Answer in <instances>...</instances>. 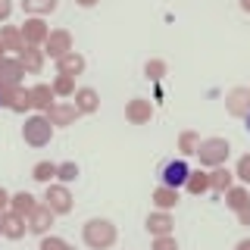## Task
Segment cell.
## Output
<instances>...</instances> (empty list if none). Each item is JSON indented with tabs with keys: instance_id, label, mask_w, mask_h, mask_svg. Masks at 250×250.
I'll use <instances>...</instances> for the list:
<instances>
[{
	"instance_id": "1",
	"label": "cell",
	"mask_w": 250,
	"mask_h": 250,
	"mask_svg": "<svg viewBox=\"0 0 250 250\" xmlns=\"http://www.w3.org/2000/svg\"><path fill=\"white\" fill-rule=\"evenodd\" d=\"M82 238L91 250H109L116 244V225L109 219H91V222H84Z\"/></svg>"
},
{
	"instance_id": "2",
	"label": "cell",
	"mask_w": 250,
	"mask_h": 250,
	"mask_svg": "<svg viewBox=\"0 0 250 250\" xmlns=\"http://www.w3.org/2000/svg\"><path fill=\"white\" fill-rule=\"evenodd\" d=\"M229 153H231V144H229L225 138H200L197 153H194V156L200 160V166L216 169V166H225Z\"/></svg>"
},
{
	"instance_id": "3",
	"label": "cell",
	"mask_w": 250,
	"mask_h": 250,
	"mask_svg": "<svg viewBox=\"0 0 250 250\" xmlns=\"http://www.w3.org/2000/svg\"><path fill=\"white\" fill-rule=\"evenodd\" d=\"M22 138H25L28 147H47L53 138V125L47 116H28L25 125H22Z\"/></svg>"
},
{
	"instance_id": "4",
	"label": "cell",
	"mask_w": 250,
	"mask_h": 250,
	"mask_svg": "<svg viewBox=\"0 0 250 250\" xmlns=\"http://www.w3.org/2000/svg\"><path fill=\"white\" fill-rule=\"evenodd\" d=\"M188 172H191V166L185 163V156H178V160H166L160 166V185H166V188H185Z\"/></svg>"
},
{
	"instance_id": "5",
	"label": "cell",
	"mask_w": 250,
	"mask_h": 250,
	"mask_svg": "<svg viewBox=\"0 0 250 250\" xmlns=\"http://www.w3.org/2000/svg\"><path fill=\"white\" fill-rule=\"evenodd\" d=\"M44 207L50 209L53 216H62L72 209V191L66 185H47V194H44Z\"/></svg>"
},
{
	"instance_id": "6",
	"label": "cell",
	"mask_w": 250,
	"mask_h": 250,
	"mask_svg": "<svg viewBox=\"0 0 250 250\" xmlns=\"http://www.w3.org/2000/svg\"><path fill=\"white\" fill-rule=\"evenodd\" d=\"M0 104L6 109H13V113H25L31 109V97H28V88H22V84H0Z\"/></svg>"
},
{
	"instance_id": "7",
	"label": "cell",
	"mask_w": 250,
	"mask_h": 250,
	"mask_svg": "<svg viewBox=\"0 0 250 250\" xmlns=\"http://www.w3.org/2000/svg\"><path fill=\"white\" fill-rule=\"evenodd\" d=\"M69 50H72V35H69L66 28H53L50 35H47V41H44V57L62 60Z\"/></svg>"
},
{
	"instance_id": "8",
	"label": "cell",
	"mask_w": 250,
	"mask_h": 250,
	"mask_svg": "<svg viewBox=\"0 0 250 250\" xmlns=\"http://www.w3.org/2000/svg\"><path fill=\"white\" fill-rule=\"evenodd\" d=\"M19 31H22V38H25V44H35V47H44L47 35H50V28H47V22L41 16H28Z\"/></svg>"
},
{
	"instance_id": "9",
	"label": "cell",
	"mask_w": 250,
	"mask_h": 250,
	"mask_svg": "<svg viewBox=\"0 0 250 250\" xmlns=\"http://www.w3.org/2000/svg\"><path fill=\"white\" fill-rule=\"evenodd\" d=\"M225 109H229V116L244 119L250 113V88H231L225 94Z\"/></svg>"
},
{
	"instance_id": "10",
	"label": "cell",
	"mask_w": 250,
	"mask_h": 250,
	"mask_svg": "<svg viewBox=\"0 0 250 250\" xmlns=\"http://www.w3.org/2000/svg\"><path fill=\"white\" fill-rule=\"evenodd\" d=\"M125 119H128L131 125H147V122L153 119V104H150V100H144V97L128 100V104H125Z\"/></svg>"
},
{
	"instance_id": "11",
	"label": "cell",
	"mask_w": 250,
	"mask_h": 250,
	"mask_svg": "<svg viewBox=\"0 0 250 250\" xmlns=\"http://www.w3.org/2000/svg\"><path fill=\"white\" fill-rule=\"evenodd\" d=\"M0 225H3V238H10V241H19V238H25V231H28V222H25V216L13 213V209L0 213Z\"/></svg>"
},
{
	"instance_id": "12",
	"label": "cell",
	"mask_w": 250,
	"mask_h": 250,
	"mask_svg": "<svg viewBox=\"0 0 250 250\" xmlns=\"http://www.w3.org/2000/svg\"><path fill=\"white\" fill-rule=\"evenodd\" d=\"M47 119H50V125H75V119L82 113L75 109V104H62V100H57L50 109H47Z\"/></svg>"
},
{
	"instance_id": "13",
	"label": "cell",
	"mask_w": 250,
	"mask_h": 250,
	"mask_svg": "<svg viewBox=\"0 0 250 250\" xmlns=\"http://www.w3.org/2000/svg\"><path fill=\"white\" fill-rule=\"evenodd\" d=\"M22 75H25V66L19 62V57H3L0 60V84H22Z\"/></svg>"
},
{
	"instance_id": "14",
	"label": "cell",
	"mask_w": 250,
	"mask_h": 250,
	"mask_svg": "<svg viewBox=\"0 0 250 250\" xmlns=\"http://www.w3.org/2000/svg\"><path fill=\"white\" fill-rule=\"evenodd\" d=\"M25 222H28V231H35V234H41V238H44V234L50 231V225H53V213H50L47 207H41V203H38V207L28 213Z\"/></svg>"
},
{
	"instance_id": "15",
	"label": "cell",
	"mask_w": 250,
	"mask_h": 250,
	"mask_svg": "<svg viewBox=\"0 0 250 250\" xmlns=\"http://www.w3.org/2000/svg\"><path fill=\"white\" fill-rule=\"evenodd\" d=\"M28 97H31V109H41V113H47L53 104H57V94H53L50 84H31L28 88Z\"/></svg>"
},
{
	"instance_id": "16",
	"label": "cell",
	"mask_w": 250,
	"mask_h": 250,
	"mask_svg": "<svg viewBox=\"0 0 250 250\" xmlns=\"http://www.w3.org/2000/svg\"><path fill=\"white\" fill-rule=\"evenodd\" d=\"M72 97H75L72 104H75L78 113H97V109H100V94L94 88H75Z\"/></svg>"
},
{
	"instance_id": "17",
	"label": "cell",
	"mask_w": 250,
	"mask_h": 250,
	"mask_svg": "<svg viewBox=\"0 0 250 250\" xmlns=\"http://www.w3.org/2000/svg\"><path fill=\"white\" fill-rule=\"evenodd\" d=\"M144 225H147V231H150L153 238H160V234H172V225L175 222H172V216L166 213V209H153Z\"/></svg>"
},
{
	"instance_id": "18",
	"label": "cell",
	"mask_w": 250,
	"mask_h": 250,
	"mask_svg": "<svg viewBox=\"0 0 250 250\" xmlns=\"http://www.w3.org/2000/svg\"><path fill=\"white\" fill-rule=\"evenodd\" d=\"M44 47H35V44H25L19 53V62L25 66V72H41L44 69Z\"/></svg>"
},
{
	"instance_id": "19",
	"label": "cell",
	"mask_w": 250,
	"mask_h": 250,
	"mask_svg": "<svg viewBox=\"0 0 250 250\" xmlns=\"http://www.w3.org/2000/svg\"><path fill=\"white\" fill-rule=\"evenodd\" d=\"M150 200H153V207L156 209H175L178 207V188H166V185H160L156 191L150 194Z\"/></svg>"
},
{
	"instance_id": "20",
	"label": "cell",
	"mask_w": 250,
	"mask_h": 250,
	"mask_svg": "<svg viewBox=\"0 0 250 250\" xmlns=\"http://www.w3.org/2000/svg\"><path fill=\"white\" fill-rule=\"evenodd\" d=\"M231 185H234V172H229L225 166H216V169H209V191H216V194H225Z\"/></svg>"
},
{
	"instance_id": "21",
	"label": "cell",
	"mask_w": 250,
	"mask_h": 250,
	"mask_svg": "<svg viewBox=\"0 0 250 250\" xmlns=\"http://www.w3.org/2000/svg\"><path fill=\"white\" fill-rule=\"evenodd\" d=\"M57 69H60V75H82L84 72V57L82 53H75V50H69L62 60H57Z\"/></svg>"
},
{
	"instance_id": "22",
	"label": "cell",
	"mask_w": 250,
	"mask_h": 250,
	"mask_svg": "<svg viewBox=\"0 0 250 250\" xmlns=\"http://www.w3.org/2000/svg\"><path fill=\"white\" fill-rule=\"evenodd\" d=\"M0 41H3V47H6V50H13L16 57H19L22 47H25V38H22L19 25H3V28H0Z\"/></svg>"
},
{
	"instance_id": "23",
	"label": "cell",
	"mask_w": 250,
	"mask_h": 250,
	"mask_svg": "<svg viewBox=\"0 0 250 250\" xmlns=\"http://www.w3.org/2000/svg\"><path fill=\"white\" fill-rule=\"evenodd\" d=\"M225 207L234 209V213L244 209V207H250V191H247L244 185H231L229 191H225Z\"/></svg>"
},
{
	"instance_id": "24",
	"label": "cell",
	"mask_w": 250,
	"mask_h": 250,
	"mask_svg": "<svg viewBox=\"0 0 250 250\" xmlns=\"http://www.w3.org/2000/svg\"><path fill=\"white\" fill-rule=\"evenodd\" d=\"M185 188H188L191 194H207V191H209V172H203V169H191V172H188Z\"/></svg>"
},
{
	"instance_id": "25",
	"label": "cell",
	"mask_w": 250,
	"mask_h": 250,
	"mask_svg": "<svg viewBox=\"0 0 250 250\" xmlns=\"http://www.w3.org/2000/svg\"><path fill=\"white\" fill-rule=\"evenodd\" d=\"M35 207H38V200L31 197L28 191H19V194H13V197H10V209H13V213H19V216H25V219H28V213Z\"/></svg>"
},
{
	"instance_id": "26",
	"label": "cell",
	"mask_w": 250,
	"mask_h": 250,
	"mask_svg": "<svg viewBox=\"0 0 250 250\" xmlns=\"http://www.w3.org/2000/svg\"><path fill=\"white\" fill-rule=\"evenodd\" d=\"M22 10H25L28 16H50L53 10H57V0H22Z\"/></svg>"
},
{
	"instance_id": "27",
	"label": "cell",
	"mask_w": 250,
	"mask_h": 250,
	"mask_svg": "<svg viewBox=\"0 0 250 250\" xmlns=\"http://www.w3.org/2000/svg\"><path fill=\"white\" fill-rule=\"evenodd\" d=\"M31 178H35V182H41V185H50L53 178H57V163H50V160L35 163V169H31Z\"/></svg>"
},
{
	"instance_id": "28",
	"label": "cell",
	"mask_w": 250,
	"mask_h": 250,
	"mask_svg": "<svg viewBox=\"0 0 250 250\" xmlns=\"http://www.w3.org/2000/svg\"><path fill=\"white\" fill-rule=\"evenodd\" d=\"M197 144H200V135H197V131L185 128L182 135H178V153H182V156H194V153H197Z\"/></svg>"
},
{
	"instance_id": "29",
	"label": "cell",
	"mask_w": 250,
	"mask_h": 250,
	"mask_svg": "<svg viewBox=\"0 0 250 250\" xmlns=\"http://www.w3.org/2000/svg\"><path fill=\"white\" fill-rule=\"evenodd\" d=\"M50 88H53V94H57V97H72V94H75V78L57 72V78H53Z\"/></svg>"
},
{
	"instance_id": "30",
	"label": "cell",
	"mask_w": 250,
	"mask_h": 250,
	"mask_svg": "<svg viewBox=\"0 0 250 250\" xmlns=\"http://www.w3.org/2000/svg\"><path fill=\"white\" fill-rule=\"evenodd\" d=\"M57 178L62 185L75 182V178H78V163H72V160H69V163H57Z\"/></svg>"
},
{
	"instance_id": "31",
	"label": "cell",
	"mask_w": 250,
	"mask_h": 250,
	"mask_svg": "<svg viewBox=\"0 0 250 250\" xmlns=\"http://www.w3.org/2000/svg\"><path fill=\"white\" fill-rule=\"evenodd\" d=\"M166 69H169V66H166L163 60H147V62H144V75L150 78V82H160V78L166 75Z\"/></svg>"
},
{
	"instance_id": "32",
	"label": "cell",
	"mask_w": 250,
	"mask_h": 250,
	"mask_svg": "<svg viewBox=\"0 0 250 250\" xmlns=\"http://www.w3.org/2000/svg\"><path fill=\"white\" fill-rule=\"evenodd\" d=\"M234 178H241V185H250V153H244L234 166Z\"/></svg>"
},
{
	"instance_id": "33",
	"label": "cell",
	"mask_w": 250,
	"mask_h": 250,
	"mask_svg": "<svg viewBox=\"0 0 250 250\" xmlns=\"http://www.w3.org/2000/svg\"><path fill=\"white\" fill-rule=\"evenodd\" d=\"M41 250H72V247H69V241L57 238V234H44V238H41Z\"/></svg>"
},
{
	"instance_id": "34",
	"label": "cell",
	"mask_w": 250,
	"mask_h": 250,
	"mask_svg": "<svg viewBox=\"0 0 250 250\" xmlns=\"http://www.w3.org/2000/svg\"><path fill=\"white\" fill-rule=\"evenodd\" d=\"M150 250H178V241L172 238V234H160V238H153Z\"/></svg>"
},
{
	"instance_id": "35",
	"label": "cell",
	"mask_w": 250,
	"mask_h": 250,
	"mask_svg": "<svg viewBox=\"0 0 250 250\" xmlns=\"http://www.w3.org/2000/svg\"><path fill=\"white\" fill-rule=\"evenodd\" d=\"M13 13V0H0V22H6Z\"/></svg>"
},
{
	"instance_id": "36",
	"label": "cell",
	"mask_w": 250,
	"mask_h": 250,
	"mask_svg": "<svg viewBox=\"0 0 250 250\" xmlns=\"http://www.w3.org/2000/svg\"><path fill=\"white\" fill-rule=\"evenodd\" d=\"M238 222H241V225H247V229H250V207L238 209Z\"/></svg>"
},
{
	"instance_id": "37",
	"label": "cell",
	"mask_w": 250,
	"mask_h": 250,
	"mask_svg": "<svg viewBox=\"0 0 250 250\" xmlns=\"http://www.w3.org/2000/svg\"><path fill=\"white\" fill-rule=\"evenodd\" d=\"M6 209H10V194L0 188V213H6Z\"/></svg>"
},
{
	"instance_id": "38",
	"label": "cell",
	"mask_w": 250,
	"mask_h": 250,
	"mask_svg": "<svg viewBox=\"0 0 250 250\" xmlns=\"http://www.w3.org/2000/svg\"><path fill=\"white\" fill-rule=\"evenodd\" d=\"M234 250H250V238H244V241H238V244H234Z\"/></svg>"
},
{
	"instance_id": "39",
	"label": "cell",
	"mask_w": 250,
	"mask_h": 250,
	"mask_svg": "<svg viewBox=\"0 0 250 250\" xmlns=\"http://www.w3.org/2000/svg\"><path fill=\"white\" fill-rule=\"evenodd\" d=\"M75 3H78V6H97L100 0H75Z\"/></svg>"
},
{
	"instance_id": "40",
	"label": "cell",
	"mask_w": 250,
	"mask_h": 250,
	"mask_svg": "<svg viewBox=\"0 0 250 250\" xmlns=\"http://www.w3.org/2000/svg\"><path fill=\"white\" fill-rule=\"evenodd\" d=\"M241 10H244V13H250V0H241Z\"/></svg>"
},
{
	"instance_id": "41",
	"label": "cell",
	"mask_w": 250,
	"mask_h": 250,
	"mask_svg": "<svg viewBox=\"0 0 250 250\" xmlns=\"http://www.w3.org/2000/svg\"><path fill=\"white\" fill-rule=\"evenodd\" d=\"M6 57V47H3V41H0V60H3Z\"/></svg>"
},
{
	"instance_id": "42",
	"label": "cell",
	"mask_w": 250,
	"mask_h": 250,
	"mask_svg": "<svg viewBox=\"0 0 250 250\" xmlns=\"http://www.w3.org/2000/svg\"><path fill=\"white\" fill-rule=\"evenodd\" d=\"M244 119H247V131H250V113H247V116H244Z\"/></svg>"
},
{
	"instance_id": "43",
	"label": "cell",
	"mask_w": 250,
	"mask_h": 250,
	"mask_svg": "<svg viewBox=\"0 0 250 250\" xmlns=\"http://www.w3.org/2000/svg\"><path fill=\"white\" fill-rule=\"evenodd\" d=\"M0 234H3V225H0Z\"/></svg>"
},
{
	"instance_id": "44",
	"label": "cell",
	"mask_w": 250,
	"mask_h": 250,
	"mask_svg": "<svg viewBox=\"0 0 250 250\" xmlns=\"http://www.w3.org/2000/svg\"><path fill=\"white\" fill-rule=\"evenodd\" d=\"M0 106H3V104H0Z\"/></svg>"
}]
</instances>
